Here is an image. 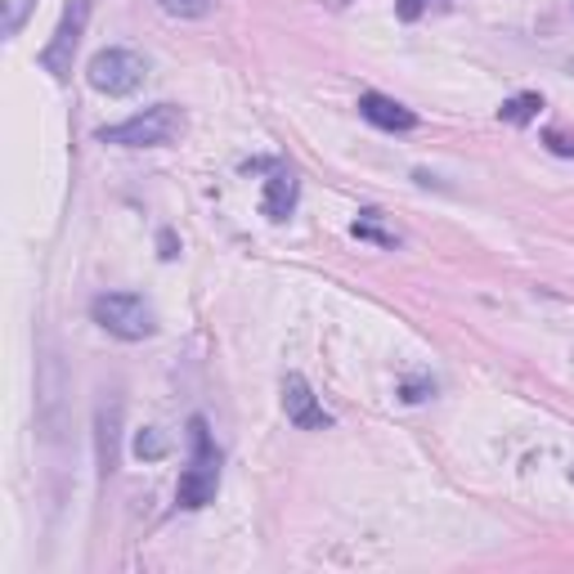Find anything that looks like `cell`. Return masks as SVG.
Masks as SVG:
<instances>
[{"label": "cell", "instance_id": "1", "mask_svg": "<svg viewBox=\"0 0 574 574\" xmlns=\"http://www.w3.org/2000/svg\"><path fill=\"white\" fill-rule=\"evenodd\" d=\"M220 489V449L212 441V426L202 413L189 418V467L180 471V485H176V502L184 512H202L207 502H216Z\"/></svg>", "mask_w": 574, "mask_h": 574}, {"label": "cell", "instance_id": "2", "mask_svg": "<svg viewBox=\"0 0 574 574\" xmlns=\"http://www.w3.org/2000/svg\"><path fill=\"white\" fill-rule=\"evenodd\" d=\"M184 126H189L184 109H176V104H153V109L135 113V117H126L117 126H104V130H99V140L117 144V149H166V144L180 140Z\"/></svg>", "mask_w": 574, "mask_h": 574}, {"label": "cell", "instance_id": "3", "mask_svg": "<svg viewBox=\"0 0 574 574\" xmlns=\"http://www.w3.org/2000/svg\"><path fill=\"white\" fill-rule=\"evenodd\" d=\"M90 319L104 328L109 336H117V342H149V336L157 332V315L144 296L135 292H104L90 301Z\"/></svg>", "mask_w": 574, "mask_h": 574}, {"label": "cell", "instance_id": "4", "mask_svg": "<svg viewBox=\"0 0 574 574\" xmlns=\"http://www.w3.org/2000/svg\"><path fill=\"white\" fill-rule=\"evenodd\" d=\"M149 77V63L144 54H135V50H122V46H109V50H99L86 67V81L99 90V94H109V99H126L144 86Z\"/></svg>", "mask_w": 574, "mask_h": 574}, {"label": "cell", "instance_id": "5", "mask_svg": "<svg viewBox=\"0 0 574 574\" xmlns=\"http://www.w3.org/2000/svg\"><path fill=\"white\" fill-rule=\"evenodd\" d=\"M86 23H90V0H73L59 18L50 46L41 50V67L54 81H67V73H73V59H77V46L86 37Z\"/></svg>", "mask_w": 574, "mask_h": 574}, {"label": "cell", "instance_id": "6", "mask_svg": "<svg viewBox=\"0 0 574 574\" xmlns=\"http://www.w3.org/2000/svg\"><path fill=\"white\" fill-rule=\"evenodd\" d=\"M283 413H288V422L296 431H328L332 426V413L319 404L315 386L301 378V373H288L283 378Z\"/></svg>", "mask_w": 574, "mask_h": 574}, {"label": "cell", "instance_id": "7", "mask_svg": "<svg viewBox=\"0 0 574 574\" xmlns=\"http://www.w3.org/2000/svg\"><path fill=\"white\" fill-rule=\"evenodd\" d=\"M359 117L373 122L378 130H391V135L418 130V113L404 109L399 99H391V94H378V90H363V94H359Z\"/></svg>", "mask_w": 574, "mask_h": 574}, {"label": "cell", "instance_id": "8", "mask_svg": "<svg viewBox=\"0 0 574 574\" xmlns=\"http://www.w3.org/2000/svg\"><path fill=\"white\" fill-rule=\"evenodd\" d=\"M117 435H122V404L104 399L94 409V454H99V476L117 471Z\"/></svg>", "mask_w": 574, "mask_h": 574}, {"label": "cell", "instance_id": "9", "mask_svg": "<svg viewBox=\"0 0 574 574\" xmlns=\"http://www.w3.org/2000/svg\"><path fill=\"white\" fill-rule=\"evenodd\" d=\"M296 193H301V184H296V176L292 171H279L265 180V197H260V207H265V216L269 220H288L292 212H296Z\"/></svg>", "mask_w": 574, "mask_h": 574}, {"label": "cell", "instance_id": "10", "mask_svg": "<svg viewBox=\"0 0 574 574\" xmlns=\"http://www.w3.org/2000/svg\"><path fill=\"white\" fill-rule=\"evenodd\" d=\"M350 233H355V239H363V243H378V247H399V243H404L399 229H391V225L382 220V212H373V207L355 216Z\"/></svg>", "mask_w": 574, "mask_h": 574}, {"label": "cell", "instance_id": "11", "mask_svg": "<svg viewBox=\"0 0 574 574\" xmlns=\"http://www.w3.org/2000/svg\"><path fill=\"white\" fill-rule=\"evenodd\" d=\"M538 113H544V94H534V90H525V94H512V99H502V109H498V117L508 122V126H530Z\"/></svg>", "mask_w": 574, "mask_h": 574}, {"label": "cell", "instance_id": "12", "mask_svg": "<svg viewBox=\"0 0 574 574\" xmlns=\"http://www.w3.org/2000/svg\"><path fill=\"white\" fill-rule=\"evenodd\" d=\"M166 454H171V441H166L162 431H153V426L135 431V458H140V462H162Z\"/></svg>", "mask_w": 574, "mask_h": 574}, {"label": "cell", "instance_id": "13", "mask_svg": "<svg viewBox=\"0 0 574 574\" xmlns=\"http://www.w3.org/2000/svg\"><path fill=\"white\" fill-rule=\"evenodd\" d=\"M157 10L189 23V18H207L216 10V0H157Z\"/></svg>", "mask_w": 574, "mask_h": 574}, {"label": "cell", "instance_id": "14", "mask_svg": "<svg viewBox=\"0 0 574 574\" xmlns=\"http://www.w3.org/2000/svg\"><path fill=\"white\" fill-rule=\"evenodd\" d=\"M31 5H37V0H0V27H5V37H18Z\"/></svg>", "mask_w": 574, "mask_h": 574}, {"label": "cell", "instance_id": "15", "mask_svg": "<svg viewBox=\"0 0 574 574\" xmlns=\"http://www.w3.org/2000/svg\"><path fill=\"white\" fill-rule=\"evenodd\" d=\"M435 395V382L431 378H404L399 382V399L404 404H422V399H431Z\"/></svg>", "mask_w": 574, "mask_h": 574}, {"label": "cell", "instance_id": "16", "mask_svg": "<svg viewBox=\"0 0 574 574\" xmlns=\"http://www.w3.org/2000/svg\"><path fill=\"white\" fill-rule=\"evenodd\" d=\"M544 144L557 157H574V135H565V130H544Z\"/></svg>", "mask_w": 574, "mask_h": 574}, {"label": "cell", "instance_id": "17", "mask_svg": "<svg viewBox=\"0 0 574 574\" xmlns=\"http://www.w3.org/2000/svg\"><path fill=\"white\" fill-rule=\"evenodd\" d=\"M426 10H431V0H395V14H399L404 23H418Z\"/></svg>", "mask_w": 574, "mask_h": 574}, {"label": "cell", "instance_id": "18", "mask_svg": "<svg viewBox=\"0 0 574 574\" xmlns=\"http://www.w3.org/2000/svg\"><path fill=\"white\" fill-rule=\"evenodd\" d=\"M157 247H162V256H166V260H171V256H176V233H166V229H162V239H157Z\"/></svg>", "mask_w": 574, "mask_h": 574}]
</instances>
